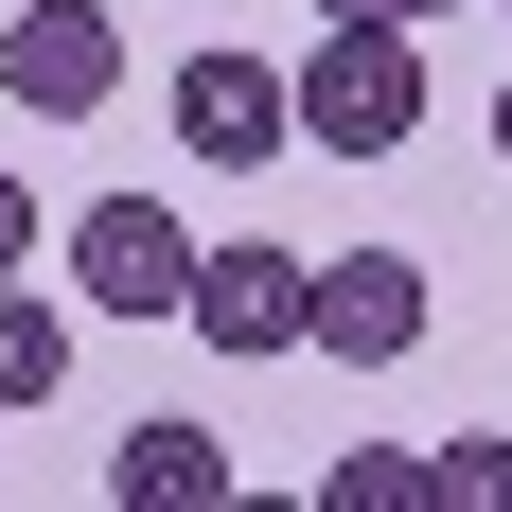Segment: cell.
<instances>
[{
	"label": "cell",
	"mask_w": 512,
	"mask_h": 512,
	"mask_svg": "<svg viewBox=\"0 0 512 512\" xmlns=\"http://www.w3.org/2000/svg\"><path fill=\"white\" fill-rule=\"evenodd\" d=\"M301 142H318V159H407V142H424V18H318V53H301Z\"/></svg>",
	"instance_id": "obj_1"
},
{
	"label": "cell",
	"mask_w": 512,
	"mask_h": 512,
	"mask_svg": "<svg viewBox=\"0 0 512 512\" xmlns=\"http://www.w3.org/2000/svg\"><path fill=\"white\" fill-rule=\"evenodd\" d=\"M71 301L195 318V230H177V195H89V212H71Z\"/></svg>",
	"instance_id": "obj_2"
},
{
	"label": "cell",
	"mask_w": 512,
	"mask_h": 512,
	"mask_svg": "<svg viewBox=\"0 0 512 512\" xmlns=\"http://www.w3.org/2000/svg\"><path fill=\"white\" fill-rule=\"evenodd\" d=\"M283 142H301V71H265V53H195L177 71V159L195 177H265Z\"/></svg>",
	"instance_id": "obj_3"
},
{
	"label": "cell",
	"mask_w": 512,
	"mask_h": 512,
	"mask_svg": "<svg viewBox=\"0 0 512 512\" xmlns=\"http://www.w3.org/2000/svg\"><path fill=\"white\" fill-rule=\"evenodd\" d=\"M0 89L36 106V124H89V106L124 89V18H106V0H18V18H0Z\"/></svg>",
	"instance_id": "obj_4"
},
{
	"label": "cell",
	"mask_w": 512,
	"mask_h": 512,
	"mask_svg": "<svg viewBox=\"0 0 512 512\" xmlns=\"http://www.w3.org/2000/svg\"><path fill=\"white\" fill-rule=\"evenodd\" d=\"M195 336L212 354H318V265L301 248H195Z\"/></svg>",
	"instance_id": "obj_5"
},
{
	"label": "cell",
	"mask_w": 512,
	"mask_h": 512,
	"mask_svg": "<svg viewBox=\"0 0 512 512\" xmlns=\"http://www.w3.org/2000/svg\"><path fill=\"white\" fill-rule=\"evenodd\" d=\"M318 354L336 371H407L424 354V265L407 248H336L318 265Z\"/></svg>",
	"instance_id": "obj_6"
},
{
	"label": "cell",
	"mask_w": 512,
	"mask_h": 512,
	"mask_svg": "<svg viewBox=\"0 0 512 512\" xmlns=\"http://www.w3.org/2000/svg\"><path fill=\"white\" fill-rule=\"evenodd\" d=\"M106 495L124 512H230V442H212V424H124Z\"/></svg>",
	"instance_id": "obj_7"
},
{
	"label": "cell",
	"mask_w": 512,
	"mask_h": 512,
	"mask_svg": "<svg viewBox=\"0 0 512 512\" xmlns=\"http://www.w3.org/2000/svg\"><path fill=\"white\" fill-rule=\"evenodd\" d=\"M318 512H442V442H336Z\"/></svg>",
	"instance_id": "obj_8"
},
{
	"label": "cell",
	"mask_w": 512,
	"mask_h": 512,
	"mask_svg": "<svg viewBox=\"0 0 512 512\" xmlns=\"http://www.w3.org/2000/svg\"><path fill=\"white\" fill-rule=\"evenodd\" d=\"M53 389H71V318L0 283V407H53Z\"/></svg>",
	"instance_id": "obj_9"
},
{
	"label": "cell",
	"mask_w": 512,
	"mask_h": 512,
	"mask_svg": "<svg viewBox=\"0 0 512 512\" xmlns=\"http://www.w3.org/2000/svg\"><path fill=\"white\" fill-rule=\"evenodd\" d=\"M442 512H512V442L460 424V442H442Z\"/></svg>",
	"instance_id": "obj_10"
},
{
	"label": "cell",
	"mask_w": 512,
	"mask_h": 512,
	"mask_svg": "<svg viewBox=\"0 0 512 512\" xmlns=\"http://www.w3.org/2000/svg\"><path fill=\"white\" fill-rule=\"evenodd\" d=\"M18 265H36V177L0 159V283H18Z\"/></svg>",
	"instance_id": "obj_11"
},
{
	"label": "cell",
	"mask_w": 512,
	"mask_h": 512,
	"mask_svg": "<svg viewBox=\"0 0 512 512\" xmlns=\"http://www.w3.org/2000/svg\"><path fill=\"white\" fill-rule=\"evenodd\" d=\"M318 18H407V0H318Z\"/></svg>",
	"instance_id": "obj_12"
},
{
	"label": "cell",
	"mask_w": 512,
	"mask_h": 512,
	"mask_svg": "<svg viewBox=\"0 0 512 512\" xmlns=\"http://www.w3.org/2000/svg\"><path fill=\"white\" fill-rule=\"evenodd\" d=\"M407 18H477V0H407Z\"/></svg>",
	"instance_id": "obj_13"
},
{
	"label": "cell",
	"mask_w": 512,
	"mask_h": 512,
	"mask_svg": "<svg viewBox=\"0 0 512 512\" xmlns=\"http://www.w3.org/2000/svg\"><path fill=\"white\" fill-rule=\"evenodd\" d=\"M495 159H512V89H495Z\"/></svg>",
	"instance_id": "obj_14"
},
{
	"label": "cell",
	"mask_w": 512,
	"mask_h": 512,
	"mask_svg": "<svg viewBox=\"0 0 512 512\" xmlns=\"http://www.w3.org/2000/svg\"><path fill=\"white\" fill-rule=\"evenodd\" d=\"M495 18H512V0H495Z\"/></svg>",
	"instance_id": "obj_15"
}]
</instances>
